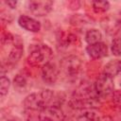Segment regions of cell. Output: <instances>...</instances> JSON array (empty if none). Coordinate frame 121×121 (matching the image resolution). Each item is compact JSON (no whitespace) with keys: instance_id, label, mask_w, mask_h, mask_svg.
I'll return each mask as SVG.
<instances>
[{"instance_id":"4fadbf2b","label":"cell","mask_w":121,"mask_h":121,"mask_svg":"<svg viewBox=\"0 0 121 121\" xmlns=\"http://www.w3.org/2000/svg\"><path fill=\"white\" fill-rule=\"evenodd\" d=\"M101 40H102V33L100 32V30L96 28H91L85 34V41L89 45L100 43Z\"/></svg>"},{"instance_id":"9a60e30c","label":"cell","mask_w":121,"mask_h":121,"mask_svg":"<svg viewBox=\"0 0 121 121\" xmlns=\"http://www.w3.org/2000/svg\"><path fill=\"white\" fill-rule=\"evenodd\" d=\"M100 116L93 111H87L82 114L78 115L77 121H99Z\"/></svg>"},{"instance_id":"2e32d148","label":"cell","mask_w":121,"mask_h":121,"mask_svg":"<svg viewBox=\"0 0 121 121\" xmlns=\"http://www.w3.org/2000/svg\"><path fill=\"white\" fill-rule=\"evenodd\" d=\"M9 87H10L9 79L7 77L2 76L0 78V95H1V97H4L5 95H8Z\"/></svg>"},{"instance_id":"3957f363","label":"cell","mask_w":121,"mask_h":121,"mask_svg":"<svg viewBox=\"0 0 121 121\" xmlns=\"http://www.w3.org/2000/svg\"><path fill=\"white\" fill-rule=\"evenodd\" d=\"M52 49L46 44L34 45L27 57V62L33 67H43L52 59Z\"/></svg>"},{"instance_id":"7a4b0ae2","label":"cell","mask_w":121,"mask_h":121,"mask_svg":"<svg viewBox=\"0 0 121 121\" xmlns=\"http://www.w3.org/2000/svg\"><path fill=\"white\" fill-rule=\"evenodd\" d=\"M98 98L99 97L95 91V87L89 84H84L75 91L69 104L71 108L82 110L96 106L99 103Z\"/></svg>"},{"instance_id":"9c48e42d","label":"cell","mask_w":121,"mask_h":121,"mask_svg":"<svg viewBox=\"0 0 121 121\" xmlns=\"http://www.w3.org/2000/svg\"><path fill=\"white\" fill-rule=\"evenodd\" d=\"M18 24L19 26L29 32H39L41 30V23L27 15H21L18 18Z\"/></svg>"},{"instance_id":"6da1fadb","label":"cell","mask_w":121,"mask_h":121,"mask_svg":"<svg viewBox=\"0 0 121 121\" xmlns=\"http://www.w3.org/2000/svg\"><path fill=\"white\" fill-rule=\"evenodd\" d=\"M49 105L60 106V94H55L51 90H43L26 95L24 100V107L30 111L40 112Z\"/></svg>"},{"instance_id":"30bf717a","label":"cell","mask_w":121,"mask_h":121,"mask_svg":"<svg viewBox=\"0 0 121 121\" xmlns=\"http://www.w3.org/2000/svg\"><path fill=\"white\" fill-rule=\"evenodd\" d=\"M86 52L92 59L97 60L108 55V46L105 43L100 42L95 44H90L86 47Z\"/></svg>"},{"instance_id":"8992f818","label":"cell","mask_w":121,"mask_h":121,"mask_svg":"<svg viewBox=\"0 0 121 121\" xmlns=\"http://www.w3.org/2000/svg\"><path fill=\"white\" fill-rule=\"evenodd\" d=\"M64 118V112L58 105H49L39 112L40 121H63Z\"/></svg>"},{"instance_id":"5bb4252c","label":"cell","mask_w":121,"mask_h":121,"mask_svg":"<svg viewBox=\"0 0 121 121\" xmlns=\"http://www.w3.org/2000/svg\"><path fill=\"white\" fill-rule=\"evenodd\" d=\"M92 8L95 13H104L110 8V3L108 1H93Z\"/></svg>"},{"instance_id":"7c38bea8","label":"cell","mask_w":121,"mask_h":121,"mask_svg":"<svg viewBox=\"0 0 121 121\" xmlns=\"http://www.w3.org/2000/svg\"><path fill=\"white\" fill-rule=\"evenodd\" d=\"M120 72H121V60L119 59L110 60L104 65L103 68V73L112 78L117 76Z\"/></svg>"},{"instance_id":"52a82bcc","label":"cell","mask_w":121,"mask_h":121,"mask_svg":"<svg viewBox=\"0 0 121 121\" xmlns=\"http://www.w3.org/2000/svg\"><path fill=\"white\" fill-rule=\"evenodd\" d=\"M53 5H54L53 1H49V0H44V1L33 0L27 2V8L29 11L35 16L47 15L52 10Z\"/></svg>"},{"instance_id":"ac0fdd59","label":"cell","mask_w":121,"mask_h":121,"mask_svg":"<svg viewBox=\"0 0 121 121\" xmlns=\"http://www.w3.org/2000/svg\"><path fill=\"white\" fill-rule=\"evenodd\" d=\"M13 83H14V87L16 88H24L26 85V78L25 77V75L22 74H18L14 79H13Z\"/></svg>"},{"instance_id":"44dd1931","label":"cell","mask_w":121,"mask_h":121,"mask_svg":"<svg viewBox=\"0 0 121 121\" xmlns=\"http://www.w3.org/2000/svg\"><path fill=\"white\" fill-rule=\"evenodd\" d=\"M99 121H112V118L110 116H103V117H100Z\"/></svg>"},{"instance_id":"8fae6325","label":"cell","mask_w":121,"mask_h":121,"mask_svg":"<svg viewBox=\"0 0 121 121\" xmlns=\"http://www.w3.org/2000/svg\"><path fill=\"white\" fill-rule=\"evenodd\" d=\"M23 51H24V48H23L22 43H20V42L18 43L14 39L12 46L9 52V55H8V62L11 63V64L16 63L21 59V57L23 55Z\"/></svg>"},{"instance_id":"e0dca14e","label":"cell","mask_w":121,"mask_h":121,"mask_svg":"<svg viewBox=\"0 0 121 121\" xmlns=\"http://www.w3.org/2000/svg\"><path fill=\"white\" fill-rule=\"evenodd\" d=\"M112 53L116 57H121V38H116L112 42Z\"/></svg>"},{"instance_id":"ffe728a7","label":"cell","mask_w":121,"mask_h":121,"mask_svg":"<svg viewBox=\"0 0 121 121\" xmlns=\"http://www.w3.org/2000/svg\"><path fill=\"white\" fill-rule=\"evenodd\" d=\"M5 3H6V5L9 6L10 9H16L17 4H18L17 1H6Z\"/></svg>"},{"instance_id":"d6986e66","label":"cell","mask_w":121,"mask_h":121,"mask_svg":"<svg viewBox=\"0 0 121 121\" xmlns=\"http://www.w3.org/2000/svg\"><path fill=\"white\" fill-rule=\"evenodd\" d=\"M112 101L121 110V91H114L112 94Z\"/></svg>"},{"instance_id":"ba28073f","label":"cell","mask_w":121,"mask_h":121,"mask_svg":"<svg viewBox=\"0 0 121 121\" xmlns=\"http://www.w3.org/2000/svg\"><path fill=\"white\" fill-rule=\"evenodd\" d=\"M59 75H60L59 67L51 61L47 62L42 67V78L43 80L47 84L55 83L59 78Z\"/></svg>"},{"instance_id":"5b68a950","label":"cell","mask_w":121,"mask_h":121,"mask_svg":"<svg viewBox=\"0 0 121 121\" xmlns=\"http://www.w3.org/2000/svg\"><path fill=\"white\" fill-rule=\"evenodd\" d=\"M81 60L78 56L70 55L60 60V70L67 77H77L81 70Z\"/></svg>"},{"instance_id":"277c9868","label":"cell","mask_w":121,"mask_h":121,"mask_svg":"<svg viewBox=\"0 0 121 121\" xmlns=\"http://www.w3.org/2000/svg\"><path fill=\"white\" fill-rule=\"evenodd\" d=\"M94 87H95V91L96 95H98V97L105 98L110 95H112L114 92L113 78L102 73L95 79Z\"/></svg>"}]
</instances>
